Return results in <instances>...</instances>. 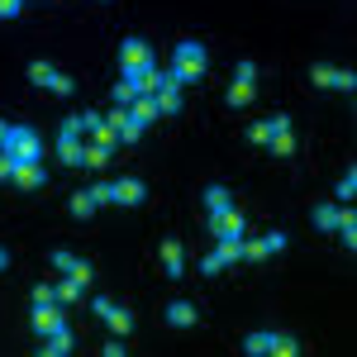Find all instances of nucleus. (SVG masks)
I'll return each instance as SVG.
<instances>
[{
  "label": "nucleus",
  "instance_id": "f257e3e1",
  "mask_svg": "<svg viewBox=\"0 0 357 357\" xmlns=\"http://www.w3.org/2000/svg\"><path fill=\"white\" fill-rule=\"evenodd\" d=\"M205 62H210V53H205V43H195V38H181L176 43V57H172V82L176 86H195L200 77H205Z\"/></svg>",
  "mask_w": 357,
  "mask_h": 357
},
{
  "label": "nucleus",
  "instance_id": "f03ea898",
  "mask_svg": "<svg viewBox=\"0 0 357 357\" xmlns=\"http://www.w3.org/2000/svg\"><path fill=\"white\" fill-rule=\"evenodd\" d=\"M5 153L15 162H43V138H38V129H29V124H10Z\"/></svg>",
  "mask_w": 357,
  "mask_h": 357
},
{
  "label": "nucleus",
  "instance_id": "7ed1b4c3",
  "mask_svg": "<svg viewBox=\"0 0 357 357\" xmlns=\"http://www.w3.org/2000/svg\"><path fill=\"white\" fill-rule=\"evenodd\" d=\"M29 82L43 86V91H53V96H72V91H77V82H72V77H62L53 62H29Z\"/></svg>",
  "mask_w": 357,
  "mask_h": 357
},
{
  "label": "nucleus",
  "instance_id": "20e7f679",
  "mask_svg": "<svg viewBox=\"0 0 357 357\" xmlns=\"http://www.w3.org/2000/svg\"><path fill=\"white\" fill-rule=\"evenodd\" d=\"M310 82L314 86H329V91H353L357 77L348 67H329V62H319V67H310Z\"/></svg>",
  "mask_w": 357,
  "mask_h": 357
},
{
  "label": "nucleus",
  "instance_id": "39448f33",
  "mask_svg": "<svg viewBox=\"0 0 357 357\" xmlns=\"http://www.w3.org/2000/svg\"><path fill=\"white\" fill-rule=\"evenodd\" d=\"M153 62V53H148V43L143 38H124V48H119V72L124 77H134V72H143Z\"/></svg>",
  "mask_w": 357,
  "mask_h": 357
},
{
  "label": "nucleus",
  "instance_id": "423d86ee",
  "mask_svg": "<svg viewBox=\"0 0 357 357\" xmlns=\"http://www.w3.org/2000/svg\"><path fill=\"white\" fill-rule=\"evenodd\" d=\"M91 310H96V314H100V319H105V324H110V329L119 333V338H124V333L134 329V314H129L124 305H114V301H96Z\"/></svg>",
  "mask_w": 357,
  "mask_h": 357
},
{
  "label": "nucleus",
  "instance_id": "0eeeda50",
  "mask_svg": "<svg viewBox=\"0 0 357 357\" xmlns=\"http://www.w3.org/2000/svg\"><path fill=\"white\" fill-rule=\"evenodd\" d=\"M62 324H67V319H62V305H33V333H38V338H48V333H57L62 329Z\"/></svg>",
  "mask_w": 357,
  "mask_h": 357
},
{
  "label": "nucleus",
  "instance_id": "6e6552de",
  "mask_svg": "<svg viewBox=\"0 0 357 357\" xmlns=\"http://www.w3.org/2000/svg\"><path fill=\"white\" fill-rule=\"evenodd\" d=\"M20 191H38L43 181H48V172H43V162H15V176H10Z\"/></svg>",
  "mask_w": 357,
  "mask_h": 357
},
{
  "label": "nucleus",
  "instance_id": "1a4fd4ad",
  "mask_svg": "<svg viewBox=\"0 0 357 357\" xmlns=\"http://www.w3.org/2000/svg\"><path fill=\"white\" fill-rule=\"evenodd\" d=\"M210 229H215V238H243V215L238 210H224V215H210Z\"/></svg>",
  "mask_w": 357,
  "mask_h": 357
},
{
  "label": "nucleus",
  "instance_id": "9d476101",
  "mask_svg": "<svg viewBox=\"0 0 357 357\" xmlns=\"http://www.w3.org/2000/svg\"><path fill=\"white\" fill-rule=\"evenodd\" d=\"M114 186V205H143V181L138 176H119V181H110Z\"/></svg>",
  "mask_w": 357,
  "mask_h": 357
},
{
  "label": "nucleus",
  "instance_id": "9b49d317",
  "mask_svg": "<svg viewBox=\"0 0 357 357\" xmlns=\"http://www.w3.org/2000/svg\"><path fill=\"white\" fill-rule=\"evenodd\" d=\"M129 82L138 86V96H158V91H162V82H167V72H158V62H148V67H143V72H134Z\"/></svg>",
  "mask_w": 357,
  "mask_h": 357
},
{
  "label": "nucleus",
  "instance_id": "f8f14e48",
  "mask_svg": "<svg viewBox=\"0 0 357 357\" xmlns=\"http://www.w3.org/2000/svg\"><path fill=\"white\" fill-rule=\"evenodd\" d=\"M53 267H57L62 276H77V281H91V267H86L82 257H72L67 248H57V252H53Z\"/></svg>",
  "mask_w": 357,
  "mask_h": 357
},
{
  "label": "nucleus",
  "instance_id": "ddd939ff",
  "mask_svg": "<svg viewBox=\"0 0 357 357\" xmlns=\"http://www.w3.org/2000/svg\"><path fill=\"white\" fill-rule=\"evenodd\" d=\"M167 324H172V329H191L195 324V305L191 301H172L167 305Z\"/></svg>",
  "mask_w": 357,
  "mask_h": 357
},
{
  "label": "nucleus",
  "instance_id": "4468645a",
  "mask_svg": "<svg viewBox=\"0 0 357 357\" xmlns=\"http://www.w3.org/2000/svg\"><path fill=\"white\" fill-rule=\"evenodd\" d=\"M162 267H167V276H181V272H186V252H181L176 238H167V243H162Z\"/></svg>",
  "mask_w": 357,
  "mask_h": 357
},
{
  "label": "nucleus",
  "instance_id": "2eb2a0df",
  "mask_svg": "<svg viewBox=\"0 0 357 357\" xmlns=\"http://www.w3.org/2000/svg\"><path fill=\"white\" fill-rule=\"evenodd\" d=\"M129 114H134L138 124H143V129H148V124H153V119H158V114H162V110H158V96H138L134 105H129Z\"/></svg>",
  "mask_w": 357,
  "mask_h": 357
},
{
  "label": "nucleus",
  "instance_id": "dca6fc26",
  "mask_svg": "<svg viewBox=\"0 0 357 357\" xmlns=\"http://www.w3.org/2000/svg\"><path fill=\"white\" fill-rule=\"evenodd\" d=\"M158 110H162V114H176V110H181V86L172 82V77H167L162 91H158Z\"/></svg>",
  "mask_w": 357,
  "mask_h": 357
},
{
  "label": "nucleus",
  "instance_id": "f3484780",
  "mask_svg": "<svg viewBox=\"0 0 357 357\" xmlns=\"http://www.w3.org/2000/svg\"><path fill=\"white\" fill-rule=\"evenodd\" d=\"M272 343H276V333L257 329V333H248V338H243V353L248 357H262V353H272Z\"/></svg>",
  "mask_w": 357,
  "mask_h": 357
},
{
  "label": "nucleus",
  "instance_id": "a211bd4d",
  "mask_svg": "<svg viewBox=\"0 0 357 357\" xmlns=\"http://www.w3.org/2000/svg\"><path fill=\"white\" fill-rule=\"evenodd\" d=\"M57 158H62L67 167H86V148L72 143V138H57Z\"/></svg>",
  "mask_w": 357,
  "mask_h": 357
},
{
  "label": "nucleus",
  "instance_id": "6ab92c4d",
  "mask_svg": "<svg viewBox=\"0 0 357 357\" xmlns=\"http://www.w3.org/2000/svg\"><path fill=\"white\" fill-rule=\"evenodd\" d=\"M215 257H220L224 267L243 262V238H220V248H215Z\"/></svg>",
  "mask_w": 357,
  "mask_h": 357
},
{
  "label": "nucleus",
  "instance_id": "aec40b11",
  "mask_svg": "<svg viewBox=\"0 0 357 357\" xmlns=\"http://www.w3.org/2000/svg\"><path fill=\"white\" fill-rule=\"evenodd\" d=\"M72 348H77V343H72L67 324H62L57 333H48V343H43V353H48V357H62V353H72Z\"/></svg>",
  "mask_w": 357,
  "mask_h": 357
},
{
  "label": "nucleus",
  "instance_id": "412c9836",
  "mask_svg": "<svg viewBox=\"0 0 357 357\" xmlns=\"http://www.w3.org/2000/svg\"><path fill=\"white\" fill-rule=\"evenodd\" d=\"M205 210H210V215L234 210V205H229V191H224V186H205Z\"/></svg>",
  "mask_w": 357,
  "mask_h": 357
},
{
  "label": "nucleus",
  "instance_id": "4be33fe9",
  "mask_svg": "<svg viewBox=\"0 0 357 357\" xmlns=\"http://www.w3.org/2000/svg\"><path fill=\"white\" fill-rule=\"evenodd\" d=\"M333 229L343 234V243H348V248H357V215H353V210H343V215L333 220Z\"/></svg>",
  "mask_w": 357,
  "mask_h": 357
},
{
  "label": "nucleus",
  "instance_id": "5701e85b",
  "mask_svg": "<svg viewBox=\"0 0 357 357\" xmlns=\"http://www.w3.org/2000/svg\"><path fill=\"white\" fill-rule=\"evenodd\" d=\"M96 210H100V205H96V195H91V191H77V195H72V215H77V220H91Z\"/></svg>",
  "mask_w": 357,
  "mask_h": 357
},
{
  "label": "nucleus",
  "instance_id": "b1692460",
  "mask_svg": "<svg viewBox=\"0 0 357 357\" xmlns=\"http://www.w3.org/2000/svg\"><path fill=\"white\" fill-rule=\"evenodd\" d=\"M82 291H86V281H77V276H67V281L57 286V301H62V305H77V301H82Z\"/></svg>",
  "mask_w": 357,
  "mask_h": 357
},
{
  "label": "nucleus",
  "instance_id": "393cba45",
  "mask_svg": "<svg viewBox=\"0 0 357 357\" xmlns=\"http://www.w3.org/2000/svg\"><path fill=\"white\" fill-rule=\"evenodd\" d=\"M134 100H138V86L129 82V77H124V82H114V105H124V110H129Z\"/></svg>",
  "mask_w": 357,
  "mask_h": 357
},
{
  "label": "nucleus",
  "instance_id": "a878e982",
  "mask_svg": "<svg viewBox=\"0 0 357 357\" xmlns=\"http://www.w3.org/2000/svg\"><path fill=\"white\" fill-rule=\"evenodd\" d=\"M248 100H252V86H248V82H234V86H229V110H243Z\"/></svg>",
  "mask_w": 357,
  "mask_h": 357
},
{
  "label": "nucleus",
  "instance_id": "bb28decb",
  "mask_svg": "<svg viewBox=\"0 0 357 357\" xmlns=\"http://www.w3.org/2000/svg\"><path fill=\"white\" fill-rule=\"evenodd\" d=\"M272 153H276V158H291V153H296V138H291V129L272 134Z\"/></svg>",
  "mask_w": 357,
  "mask_h": 357
},
{
  "label": "nucleus",
  "instance_id": "cd10ccee",
  "mask_svg": "<svg viewBox=\"0 0 357 357\" xmlns=\"http://www.w3.org/2000/svg\"><path fill=\"white\" fill-rule=\"evenodd\" d=\"M272 353H276V357H296V353H301V343H296V338H291V333H276Z\"/></svg>",
  "mask_w": 357,
  "mask_h": 357
},
{
  "label": "nucleus",
  "instance_id": "c85d7f7f",
  "mask_svg": "<svg viewBox=\"0 0 357 357\" xmlns=\"http://www.w3.org/2000/svg\"><path fill=\"white\" fill-rule=\"evenodd\" d=\"M234 82H248V86H257V62H252V57H243V62L234 67Z\"/></svg>",
  "mask_w": 357,
  "mask_h": 357
},
{
  "label": "nucleus",
  "instance_id": "c756f323",
  "mask_svg": "<svg viewBox=\"0 0 357 357\" xmlns=\"http://www.w3.org/2000/svg\"><path fill=\"white\" fill-rule=\"evenodd\" d=\"M353 195H357V172H343V181H338V200L348 205Z\"/></svg>",
  "mask_w": 357,
  "mask_h": 357
},
{
  "label": "nucleus",
  "instance_id": "7c9ffc66",
  "mask_svg": "<svg viewBox=\"0 0 357 357\" xmlns=\"http://www.w3.org/2000/svg\"><path fill=\"white\" fill-rule=\"evenodd\" d=\"M105 162H110V148L91 143V148H86V167H105Z\"/></svg>",
  "mask_w": 357,
  "mask_h": 357
},
{
  "label": "nucleus",
  "instance_id": "2f4dec72",
  "mask_svg": "<svg viewBox=\"0 0 357 357\" xmlns=\"http://www.w3.org/2000/svg\"><path fill=\"white\" fill-rule=\"evenodd\" d=\"M138 134H143V124H138L134 114H129V119L119 124V138H124V143H138Z\"/></svg>",
  "mask_w": 357,
  "mask_h": 357
},
{
  "label": "nucleus",
  "instance_id": "473e14b6",
  "mask_svg": "<svg viewBox=\"0 0 357 357\" xmlns=\"http://www.w3.org/2000/svg\"><path fill=\"white\" fill-rule=\"evenodd\" d=\"M91 134H96V143H100V148H114V138H119V134L110 129V124H105V119H100V124H96Z\"/></svg>",
  "mask_w": 357,
  "mask_h": 357
},
{
  "label": "nucleus",
  "instance_id": "72a5a7b5",
  "mask_svg": "<svg viewBox=\"0 0 357 357\" xmlns=\"http://www.w3.org/2000/svg\"><path fill=\"white\" fill-rule=\"evenodd\" d=\"M91 195H96V205H114V186H110V181H96Z\"/></svg>",
  "mask_w": 357,
  "mask_h": 357
},
{
  "label": "nucleus",
  "instance_id": "f704fd0d",
  "mask_svg": "<svg viewBox=\"0 0 357 357\" xmlns=\"http://www.w3.org/2000/svg\"><path fill=\"white\" fill-rule=\"evenodd\" d=\"M62 138H72V143L82 138V114H67V119H62Z\"/></svg>",
  "mask_w": 357,
  "mask_h": 357
},
{
  "label": "nucleus",
  "instance_id": "c9c22d12",
  "mask_svg": "<svg viewBox=\"0 0 357 357\" xmlns=\"http://www.w3.org/2000/svg\"><path fill=\"white\" fill-rule=\"evenodd\" d=\"M248 138H252V143H272V124H267V119H257V124L248 129Z\"/></svg>",
  "mask_w": 357,
  "mask_h": 357
},
{
  "label": "nucleus",
  "instance_id": "e433bc0d",
  "mask_svg": "<svg viewBox=\"0 0 357 357\" xmlns=\"http://www.w3.org/2000/svg\"><path fill=\"white\" fill-rule=\"evenodd\" d=\"M53 301H57V286H33V305H53Z\"/></svg>",
  "mask_w": 357,
  "mask_h": 357
},
{
  "label": "nucleus",
  "instance_id": "4c0bfd02",
  "mask_svg": "<svg viewBox=\"0 0 357 357\" xmlns=\"http://www.w3.org/2000/svg\"><path fill=\"white\" fill-rule=\"evenodd\" d=\"M333 220H338L333 205H319V210H314V224H319V229H333Z\"/></svg>",
  "mask_w": 357,
  "mask_h": 357
},
{
  "label": "nucleus",
  "instance_id": "58836bf2",
  "mask_svg": "<svg viewBox=\"0 0 357 357\" xmlns=\"http://www.w3.org/2000/svg\"><path fill=\"white\" fill-rule=\"evenodd\" d=\"M262 248H267V257H272V252H281V248H286V234H267V238H262Z\"/></svg>",
  "mask_w": 357,
  "mask_h": 357
},
{
  "label": "nucleus",
  "instance_id": "ea45409f",
  "mask_svg": "<svg viewBox=\"0 0 357 357\" xmlns=\"http://www.w3.org/2000/svg\"><path fill=\"white\" fill-rule=\"evenodd\" d=\"M10 176H15V158L0 148V181H10Z\"/></svg>",
  "mask_w": 357,
  "mask_h": 357
},
{
  "label": "nucleus",
  "instance_id": "a19ab883",
  "mask_svg": "<svg viewBox=\"0 0 357 357\" xmlns=\"http://www.w3.org/2000/svg\"><path fill=\"white\" fill-rule=\"evenodd\" d=\"M20 5H24V0H0V20H15V15H20Z\"/></svg>",
  "mask_w": 357,
  "mask_h": 357
},
{
  "label": "nucleus",
  "instance_id": "79ce46f5",
  "mask_svg": "<svg viewBox=\"0 0 357 357\" xmlns=\"http://www.w3.org/2000/svg\"><path fill=\"white\" fill-rule=\"evenodd\" d=\"M200 272H205V276H215V272H224V262H220V257H215V252H210V257L200 262Z\"/></svg>",
  "mask_w": 357,
  "mask_h": 357
},
{
  "label": "nucleus",
  "instance_id": "37998d69",
  "mask_svg": "<svg viewBox=\"0 0 357 357\" xmlns=\"http://www.w3.org/2000/svg\"><path fill=\"white\" fill-rule=\"evenodd\" d=\"M105 357H124V343H119V333H114L110 343H105Z\"/></svg>",
  "mask_w": 357,
  "mask_h": 357
},
{
  "label": "nucleus",
  "instance_id": "c03bdc74",
  "mask_svg": "<svg viewBox=\"0 0 357 357\" xmlns=\"http://www.w3.org/2000/svg\"><path fill=\"white\" fill-rule=\"evenodd\" d=\"M5 138H10V124H5V119H0V148H5Z\"/></svg>",
  "mask_w": 357,
  "mask_h": 357
},
{
  "label": "nucleus",
  "instance_id": "a18cd8bd",
  "mask_svg": "<svg viewBox=\"0 0 357 357\" xmlns=\"http://www.w3.org/2000/svg\"><path fill=\"white\" fill-rule=\"evenodd\" d=\"M5 267H10V252H5V248H0V272H5Z\"/></svg>",
  "mask_w": 357,
  "mask_h": 357
}]
</instances>
